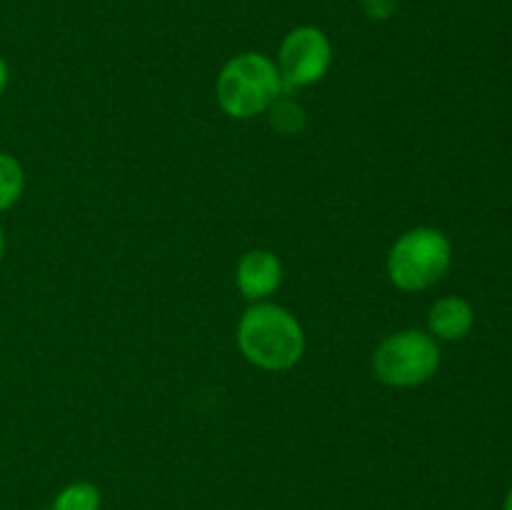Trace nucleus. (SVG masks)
I'll return each instance as SVG.
<instances>
[{"instance_id":"obj_1","label":"nucleus","mask_w":512,"mask_h":510,"mask_svg":"<svg viewBox=\"0 0 512 510\" xmlns=\"http://www.w3.org/2000/svg\"><path fill=\"white\" fill-rule=\"evenodd\" d=\"M235 340L243 358L268 373L290 370L305 353V330L300 320L270 300L253 303L240 315Z\"/></svg>"},{"instance_id":"obj_2","label":"nucleus","mask_w":512,"mask_h":510,"mask_svg":"<svg viewBox=\"0 0 512 510\" xmlns=\"http://www.w3.org/2000/svg\"><path fill=\"white\" fill-rule=\"evenodd\" d=\"M283 90L285 85L275 60L255 50L233 55L215 78V98L220 110L235 120H250L268 113Z\"/></svg>"},{"instance_id":"obj_3","label":"nucleus","mask_w":512,"mask_h":510,"mask_svg":"<svg viewBox=\"0 0 512 510\" xmlns=\"http://www.w3.org/2000/svg\"><path fill=\"white\" fill-rule=\"evenodd\" d=\"M453 265V243L443 230L418 225L400 235L388 253V278L403 293L433 288Z\"/></svg>"},{"instance_id":"obj_4","label":"nucleus","mask_w":512,"mask_h":510,"mask_svg":"<svg viewBox=\"0 0 512 510\" xmlns=\"http://www.w3.org/2000/svg\"><path fill=\"white\" fill-rule=\"evenodd\" d=\"M440 368V345L428 330H398L375 348L373 370L390 388H418Z\"/></svg>"},{"instance_id":"obj_5","label":"nucleus","mask_w":512,"mask_h":510,"mask_svg":"<svg viewBox=\"0 0 512 510\" xmlns=\"http://www.w3.org/2000/svg\"><path fill=\"white\" fill-rule=\"evenodd\" d=\"M288 88H308L320 83L333 65V43L318 25H298L283 38L275 60Z\"/></svg>"},{"instance_id":"obj_6","label":"nucleus","mask_w":512,"mask_h":510,"mask_svg":"<svg viewBox=\"0 0 512 510\" xmlns=\"http://www.w3.org/2000/svg\"><path fill=\"white\" fill-rule=\"evenodd\" d=\"M283 263L273 250L253 248L248 253L240 255L238 265H235V285H238L240 295L250 303H260L268 300L270 295L278 293L280 283H283Z\"/></svg>"},{"instance_id":"obj_7","label":"nucleus","mask_w":512,"mask_h":510,"mask_svg":"<svg viewBox=\"0 0 512 510\" xmlns=\"http://www.w3.org/2000/svg\"><path fill=\"white\" fill-rule=\"evenodd\" d=\"M473 325V305H470V300L460 298V295H445V298L435 300L428 313V333L435 340H445V343L463 340L473 330Z\"/></svg>"},{"instance_id":"obj_8","label":"nucleus","mask_w":512,"mask_h":510,"mask_svg":"<svg viewBox=\"0 0 512 510\" xmlns=\"http://www.w3.org/2000/svg\"><path fill=\"white\" fill-rule=\"evenodd\" d=\"M100 503H103V495H100L98 485L90 480H75L58 490V495L50 500L48 510H100Z\"/></svg>"},{"instance_id":"obj_9","label":"nucleus","mask_w":512,"mask_h":510,"mask_svg":"<svg viewBox=\"0 0 512 510\" xmlns=\"http://www.w3.org/2000/svg\"><path fill=\"white\" fill-rule=\"evenodd\" d=\"M25 190V170L10 153H0V213L13 208Z\"/></svg>"},{"instance_id":"obj_10","label":"nucleus","mask_w":512,"mask_h":510,"mask_svg":"<svg viewBox=\"0 0 512 510\" xmlns=\"http://www.w3.org/2000/svg\"><path fill=\"white\" fill-rule=\"evenodd\" d=\"M270 125L275 128V133L280 135H300L305 130V123H308V113H305L303 105L298 100H290L280 95L268 110Z\"/></svg>"},{"instance_id":"obj_11","label":"nucleus","mask_w":512,"mask_h":510,"mask_svg":"<svg viewBox=\"0 0 512 510\" xmlns=\"http://www.w3.org/2000/svg\"><path fill=\"white\" fill-rule=\"evenodd\" d=\"M358 5L365 13V18L383 23V20H390L398 13L400 0H358Z\"/></svg>"},{"instance_id":"obj_12","label":"nucleus","mask_w":512,"mask_h":510,"mask_svg":"<svg viewBox=\"0 0 512 510\" xmlns=\"http://www.w3.org/2000/svg\"><path fill=\"white\" fill-rule=\"evenodd\" d=\"M8 83H10V68H8V63H5L3 55H0V95L5 93Z\"/></svg>"},{"instance_id":"obj_13","label":"nucleus","mask_w":512,"mask_h":510,"mask_svg":"<svg viewBox=\"0 0 512 510\" xmlns=\"http://www.w3.org/2000/svg\"><path fill=\"white\" fill-rule=\"evenodd\" d=\"M5 248H8V243H5V230H3V225H0V263H3V258H5Z\"/></svg>"},{"instance_id":"obj_14","label":"nucleus","mask_w":512,"mask_h":510,"mask_svg":"<svg viewBox=\"0 0 512 510\" xmlns=\"http://www.w3.org/2000/svg\"><path fill=\"white\" fill-rule=\"evenodd\" d=\"M503 510H512V488H510V493L505 495V503H503Z\"/></svg>"}]
</instances>
